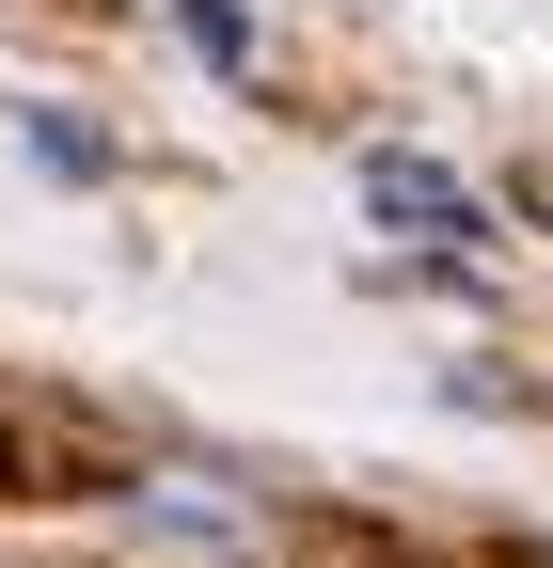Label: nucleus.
Here are the masks:
<instances>
[{
	"mask_svg": "<svg viewBox=\"0 0 553 568\" xmlns=\"http://www.w3.org/2000/svg\"><path fill=\"white\" fill-rule=\"evenodd\" d=\"M32 159H48V174H80V190H95V174H111V142H95V126H63V111H32Z\"/></svg>",
	"mask_w": 553,
	"mask_h": 568,
	"instance_id": "nucleus-3",
	"label": "nucleus"
},
{
	"mask_svg": "<svg viewBox=\"0 0 553 568\" xmlns=\"http://www.w3.org/2000/svg\"><path fill=\"white\" fill-rule=\"evenodd\" d=\"M364 222H380V237H411V253H443V268H474V253H491V205H474L443 159H395V142L364 159Z\"/></svg>",
	"mask_w": 553,
	"mask_h": 568,
	"instance_id": "nucleus-1",
	"label": "nucleus"
},
{
	"mask_svg": "<svg viewBox=\"0 0 553 568\" xmlns=\"http://www.w3.org/2000/svg\"><path fill=\"white\" fill-rule=\"evenodd\" d=\"M174 32L222 63V80H253V17H238V0H174Z\"/></svg>",
	"mask_w": 553,
	"mask_h": 568,
	"instance_id": "nucleus-2",
	"label": "nucleus"
}]
</instances>
